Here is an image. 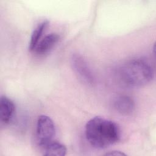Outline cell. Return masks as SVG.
I'll list each match as a JSON object with an SVG mask.
<instances>
[{
	"instance_id": "1",
	"label": "cell",
	"mask_w": 156,
	"mask_h": 156,
	"mask_svg": "<svg viewBox=\"0 0 156 156\" xmlns=\"http://www.w3.org/2000/svg\"><path fill=\"white\" fill-rule=\"evenodd\" d=\"M85 136L88 143L97 149H104L116 143L121 130L115 122L100 116L90 119L86 124Z\"/></svg>"
},
{
	"instance_id": "2",
	"label": "cell",
	"mask_w": 156,
	"mask_h": 156,
	"mask_svg": "<svg viewBox=\"0 0 156 156\" xmlns=\"http://www.w3.org/2000/svg\"><path fill=\"white\" fill-rule=\"evenodd\" d=\"M120 80L130 87H141L150 82L154 71L150 63L144 58H136L123 63L118 69Z\"/></svg>"
},
{
	"instance_id": "3",
	"label": "cell",
	"mask_w": 156,
	"mask_h": 156,
	"mask_svg": "<svg viewBox=\"0 0 156 156\" xmlns=\"http://www.w3.org/2000/svg\"><path fill=\"white\" fill-rule=\"evenodd\" d=\"M55 126L52 119L47 115L38 116L36 124V138L40 147L54 140Z\"/></svg>"
},
{
	"instance_id": "4",
	"label": "cell",
	"mask_w": 156,
	"mask_h": 156,
	"mask_svg": "<svg viewBox=\"0 0 156 156\" xmlns=\"http://www.w3.org/2000/svg\"><path fill=\"white\" fill-rule=\"evenodd\" d=\"M71 60L73 68L77 76L85 83L93 84L94 76L86 60L79 54H73Z\"/></svg>"
},
{
	"instance_id": "5",
	"label": "cell",
	"mask_w": 156,
	"mask_h": 156,
	"mask_svg": "<svg viewBox=\"0 0 156 156\" xmlns=\"http://www.w3.org/2000/svg\"><path fill=\"white\" fill-rule=\"evenodd\" d=\"M115 110L122 115H130L135 109L133 99L127 95H120L116 97L112 102Z\"/></svg>"
},
{
	"instance_id": "6",
	"label": "cell",
	"mask_w": 156,
	"mask_h": 156,
	"mask_svg": "<svg viewBox=\"0 0 156 156\" xmlns=\"http://www.w3.org/2000/svg\"><path fill=\"white\" fill-rule=\"evenodd\" d=\"M15 113V105L13 102L5 96L0 99V119L3 124H9L13 119Z\"/></svg>"
},
{
	"instance_id": "7",
	"label": "cell",
	"mask_w": 156,
	"mask_h": 156,
	"mask_svg": "<svg viewBox=\"0 0 156 156\" xmlns=\"http://www.w3.org/2000/svg\"><path fill=\"white\" fill-rule=\"evenodd\" d=\"M59 38L60 37L57 34H48L40 41L34 51L38 55L46 54L57 44Z\"/></svg>"
},
{
	"instance_id": "8",
	"label": "cell",
	"mask_w": 156,
	"mask_h": 156,
	"mask_svg": "<svg viewBox=\"0 0 156 156\" xmlns=\"http://www.w3.org/2000/svg\"><path fill=\"white\" fill-rule=\"evenodd\" d=\"M41 148L43 154L47 156H63L66 155L67 151L65 145L55 140Z\"/></svg>"
},
{
	"instance_id": "9",
	"label": "cell",
	"mask_w": 156,
	"mask_h": 156,
	"mask_svg": "<svg viewBox=\"0 0 156 156\" xmlns=\"http://www.w3.org/2000/svg\"><path fill=\"white\" fill-rule=\"evenodd\" d=\"M49 25V21L47 20H44L41 22L40 24L37 25V26L33 30L31 37L30 38V41L29 44V49L30 51H34L38 44L40 41L41 40V38L46 30Z\"/></svg>"
},
{
	"instance_id": "10",
	"label": "cell",
	"mask_w": 156,
	"mask_h": 156,
	"mask_svg": "<svg viewBox=\"0 0 156 156\" xmlns=\"http://www.w3.org/2000/svg\"><path fill=\"white\" fill-rule=\"evenodd\" d=\"M105 155H110V156H122V155H126V154L123 153L122 152L119 151H112L109 152H107Z\"/></svg>"
}]
</instances>
